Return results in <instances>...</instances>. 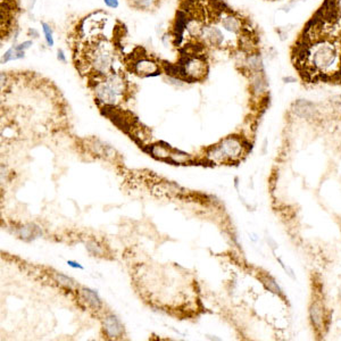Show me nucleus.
<instances>
[{
  "instance_id": "obj_9",
  "label": "nucleus",
  "mask_w": 341,
  "mask_h": 341,
  "mask_svg": "<svg viewBox=\"0 0 341 341\" xmlns=\"http://www.w3.org/2000/svg\"><path fill=\"white\" fill-rule=\"evenodd\" d=\"M238 64L241 65V71L246 75L250 74V73L264 71V59L261 53L258 52H253L249 54L241 53V59Z\"/></svg>"
},
{
  "instance_id": "obj_12",
  "label": "nucleus",
  "mask_w": 341,
  "mask_h": 341,
  "mask_svg": "<svg viewBox=\"0 0 341 341\" xmlns=\"http://www.w3.org/2000/svg\"><path fill=\"white\" fill-rule=\"evenodd\" d=\"M104 329L106 331V333L111 338H118L123 332V326L121 323L117 321L116 317L109 316L106 317L104 321Z\"/></svg>"
},
{
  "instance_id": "obj_18",
  "label": "nucleus",
  "mask_w": 341,
  "mask_h": 341,
  "mask_svg": "<svg viewBox=\"0 0 341 341\" xmlns=\"http://www.w3.org/2000/svg\"><path fill=\"white\" fill-rule=\"evenodd\" d=\"M105 6L111 8V9H116L120 7V0H103Z\"/></svg>"
},
{
  "instance_id": "obj_2",
  "label": "nucleus",
  "mask_w": 341,
  "mask_h": 341,
  "mask_svg": "<svg viewBox=\"0 0 341 341\" xmlns=\"http://www.w3.org/2000/svg\"><path fill=\"white\" fill-rule=\"evenodd\" d=\"M247 142L239 135H229L208 149L207 158L215 164H233L247 154Z\"/></svg>"
},
{
  "instance_id": "obj_8",
  "label": "nucleus",
  "mask_w": 341,
  "mask_h": 341,
  "mask_svg": "<svg viewBox=\"0 0 341 341\" xmlns=\"http://www.w3.org/2000/svg\"><path fill=\"white\" fill-rule=\"evenodd\" d=\"M247 76L249 81L250 93H252L253 98L261 102V100L265 98L268 93V82L266 79L265 72L261 71L250 73Z\"/></svg>"
},
{
  "instance_id": "obj_15",
  "label": "nucleus",
  "mask_w": 341,
  "mask_h": 341,
  "mask_svg": "<svg viewBox=\"0 0 341 341\" xmlns=\"http://www.w3.org/2000/svg\"><path fill=\"white\" fill-rule=\"evenodd\" d=\"M41 29H42L44 42L47 44V47L53 48L55 45V39H54V30L52 25L47 22H41Z\"/></svg>"
},
{
  "instance_id": "obj_20",
  "label": "nucleus",
  "mask_w": 341,
  "mask_h": 341,
  "mask_svg": "<svg viewBox=\"0 0 341 341\" xmlns=\"http://www.w3.org/2000/svg\"><path fill=\"white\" fill-rule=\"evenodd\" d=\"M27 36H30L32 39H38L40 33L35 29H29V31H27Z\"/></svg>"
},
{
  "instance_id": "obj_17",
  "label": "nucleus",
  "mask_w": 341,
  "mask_h": 341,
  "mask_svg": "<svg viewBox=\"0 0 341 341\" xmlns=\"http://www.w3.org/2000/svg\"><path fill=\"white\" fill-rule=\"evenodd\" d=\"M16 44V48L18 50H21V52H26V50H29L32 45H33V40H24L22 41L20 43H15Z\"/></svg>"
},
{
  "instance_id": "obj_21",
  "label": "nucleus",
  "mask_w": 341,
  "mask_h": 341,
  "mask_svg": "<svg viewBox=\"0 0 341 341\" xmlns=\"http://www.w3.org/2000/svg\"><path fill=\"white\" fill-rule=\"evenodd\" d=\"M283 82H284V83H295L296 77L295 76H290V75L284 76L283 77Z\"/></svg>"
},
{
  "instance_id": "obj_3",
  "label": "nucleus",
  "mask_w": 341,
  "mask_h": 341,
  "mask_svg": "<svg viewBox=\"0 0 341 341\" xmlns=\"http://www.w3.org/2000/svg\"><path fill=\"white\" fill-rule=\"evenodd\" d=\"M126 66L131 73L139 77L157 76L164 73L163 61L154 55H149L143 48H135L127 58Z\"/></svg>"
},
{
  "instance_id": "obj_6",
  "label": "nucleus",
  "mask_w": 341,
  "mask_h": 341,
  "mask_svg": "<svg viewBox=\"0 0 341 341\" xmlns=\"http://www.w3.org/2000/svg\"><path fill=\"white\" fill-rule=\"evenodd\" d=\"M90 86L95 102L105 107H116L123 102V99H125V95L114 89L105 79L91 81Z\"/></svg>"
},
{
  "instance_id": "obj_11",
  "label": "nucleus",
  "mask_w": 341,
  "mask_h": 341,
  "mask_svg": "<svg viewBox=\"0 0 341 341\" xmlns=\"http://www.w3.org/2000/svg\"><path fill=\"white\" fill-rule=\"evenodd\" d=\"M164 0H126L129 6L139 12L153 13L162 6Z\"/></svg>"
},
{
  "instance_id": "obj_7",
  "label": "nucleus",
  "mask_w": 341,
  "mask_h": 341,
  "mask_svg": "<svg viewBox=\"0 0 341 341\" xmlns=\"http://www.w3.org/2000/svg\"><path fill=\"white\" fill-rule=\"evenodd\" d=\"M309 322L317 334H322L326 327V311L322 300H313L308 311Z\"/></svg>"
},
{
  "instance_id": "obj_1",
  "label": "nucleus",
  "mask_w": 341,
  "mask_h": 341,
  "mask_svg": "<svg viewBox=\"0 0 341 341\" xmlns=\"http://www.w3.org/2000/svg\"><path fill=\"white\" fill-rule=\"evenodd\" d=\"M297 62L311 75L324 79L336 76L341 73V42L332 36H320L300 50Z\"/></svg>"
},
{
  "instance_id": "obj_5",
  "label": "nucleus",
  "mask_w": 341,
  "mask_h": 341,
  "mask_svg": "<svg viewBox=\"0 0 341 341\" xmlns=\"http://www.w3.org/2000/svg\"><path fill=\"white\" fill-rule=\"evenodd\" d=\"M215 20L221 29L225 32L227 36L238 42V39L249 29V24L246 18L233 12L232 9L217 7L215 11Z\"/></svg>"
},
{
  "instance_id": "obj_10",
  "label": "nucleus",
  "mask_w": 341,
  "mask_h": 341,
  "mask_svg": "<svg viewBox=\"0 0 341 341\" xmlns=\"http://www.w3.org/2000/svg\"><path fill=\"white\" fill-rule=\"evenodd\" d=\"M293 112L296 116L305 118V120H311V118L316 116L317 109L314 103L305 99H299L294 104Z\"/></svg>"
},
{
  "instance_id": "obj_14",
  "label": "nucleus",
  "mask_w": 341,
  "mask_h": 341,
  "mask_svg": "<svg viewBox=\"0 0 341 341\" xmlns=\"http://www.w3.org/2000/svg\"><path fill=\"white\" fill-rule=\"evenodd\" d=\"M261 281H262V283L264 284V286H265V288L268 291H271L272 294H275L277 296L283 295V293H282L281 286L277 284V282L275 281L274 277H272L271 275H268V274H263L261 276Z\"/></svg>"
},
{
  "instance_id": "obj_16",
  "label": "nucleus",
  "mask_w": 341,
  "mask_h": 341,
  "mask_svg": "<svg viewBox=\"0 0 341 341\" xmlns=\"http://www.w3.org/2000/svg\"><path fill=\"white\" fill-rule=\"evenodd\" d=\"M83 295H84L85 299L88 300V303H89V304L92 305V306L95 307V308L99 307V305H100L99 299L97 298V296H95V295L92 293V291H90V290H84V291H83Z\"/></svg>"
},
{
  "instance_id": "obj_13",
  "label": "nucleus",
  "mask_w": 341,
  "mask_h": 341,
  "mask_svg": "<svg viewBox=\"0 0 341 341\" xmlns=\"http://www.w3.org/2000/svg\"><path fill=\"white\" fill-rule=\"evenodd\" d=\"M24 57H25V53L18 50L16 48V44H13L11 48L6 50V52L2 55V64H7L8 62L17 61V59H22Z\"/></svg>"
},
{
  "instance_id": "obj_19",
  "label": "nucleus",
  "mask_w": 341,
  "mask_h": 341,
  "mask_svg": "<svg viewBox=\"0 0 341 341\" xmlns=\"http://www.w3.org/2000/svg\"><path fill=\"white\" fill-rule=\"evenodd\" d=\"M57 61L59 63H63V64H66L67 63V57H66V54L64 52L63 49L59 48L57 50Z\"/></svg>"
},
{
  "instance_id": "obj_4",
  "label": "nucleus",
  "mask_w": 341,
  "mask_h": 341,
  "mask_svg": "<svg viewBox=\"0 0 341 341\" xmlns=\"http://www.w3.org/2000/svg\"><path fill=\"white\" fill-rule=\"evenodd\" d=\"M199 41L207 49L223 50V49H238V42L227 36L221 26L217 24L215 18H211L204 25Z\"/></svg>"
}]
</instances>
